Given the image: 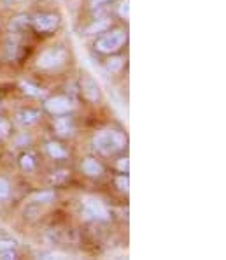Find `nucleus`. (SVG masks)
<instances>
[{
	"instance_id": "nucleus-1",
	"label": "nucleus",
	"mask_w": 226,
	"mask_h": 260,
	"mask_svg": "<svg viewBox=\"0 0 226 260\" xmlns=\"http://www.w3.org/2000/svg\"><path fill=\"white\" fill-rule=\"evenodd\" d=\"M126 144H128V139H126L125 132L116 128H102L95 132V136L91 137L93 150L103 156L123 153L126 150Z\"/></svg>"
},
{
	"instance_id": "nucleus-2",
	"label": "nucleus",
	"mask_w": 226,
	"mask_h": 260,
	"mask_svg": "<svg viewBox=\"0 0 226 260\" xmlns=\"http://www.w3.org/2000/svg\"><path fill=\"white\" fill-rule=\"evenodd\" d=\"M68 60H70V51H68L67 46L56 44V46H51V48L44 49V51L37 56L35 67L44 72H55V71L63 69L65 65L68 63Z\"/></svg>"
},
{
	"instance_id": "nucleus-3",
	"label": "nucleus",
	"mask_w": 226,
	"mask_h": 260,
	"mask_svg": "<svg viewBox=\"0 0 226 260\" xmlns=\"http://www.w3.org/2000/svg\"><path fill=\"white\" fill-rule=\"evenodd\" d=\"M126 41H128V32H126V28H121V26L112 28V26H110L109 30L102 32V36L97 37L93 48H95V51L100 53V55H107V56L116 55V53L121 51V48L126 44Z\"/></svg>"
},
{
	"instance_id": "nucleus-4",
	"label": "nucleus",
	"mask_w": 226,
	"mask_h": 260,
	"mask_svg": "<svg viewBox=\"0 0 226 260\" xmlns=\"http://www.w3.org/2000/svg\"><path fill=\"white\" fill-rule=\"evenodd\" d=\"M30 25L37 34H51L60 28L62 16L56 13H37L30 18Z\"/></svg>"
},
{
	"instance_id": "nucleus-5",
	"label": "nucleus",
	"mask_w": 226,
	"mask_h": 260,
	"mask_svg": "<svg viewBox=\"0 0 226 260\" xmlns=\"http://www.w3.org/2000/svg\"><path fill=\"white\" fill-rule=\"evenodd\" d=\"M83 216H86L88 220H93V221H105L110 220V213L107 209V206L103 204L100 199H95V197H88L83 201Z\"/></svg>"
},
{
	"instance_id": "nucleus-6",
	"label": "nucleus",
	"mask_w": 226,
	"mask_h": 260,
	"mask_svg": "<svg viewBox=\"0 0 226 260\" xmlns=\"http://www.w3.org/2000/svg\"><path fill=\"white\" fill-rule=\"evenodd\" d=\"M76 108V102L68 95H51L44 101V111L49 113L51 116H58V114H68Z\"/></svg>"
},
{
	"instance_id": "nucleus-7",
	"label": "nucleus",
	"mask_w": 226,
	"mask_h": 260,
	"mask_svg": "<svg viewBox=\"0 0 226 260\" xmlns=\"http://www.w3.org/2000/svg\"><path fill=\"white\" fill-rule=\"evenodd\" d=\"M51 127H53L55 136L60 137V139H68V137H72L76 134V121H74V118L70 116V113L55 116L53 118Z\"/></svg>"
},
{
	"instance_id": "nucleus-8",
	"label": "nucleus",
	"mask_w": 226,
	"mask_h": 260,
	"mask_svg": "<svg viewBox=\"0 0 226 260\" xmlns=\"http://www.w3.org/2000/svg\"><path fill=\"white\" fill-rule=\"evenodd\" d=\"M81 93L91 104H98L102 101V90L98 86V83L91 78L90 74H83L81 76Z\"/></svg>"
},
{
	"instance_id": "nucleus-9",
	"label": "nucleus",
	"mask_w": 226,
	"mask_h": 260,
	"mask_svg": "<svg viewBox=\"0 0 226 260\" xmlns=\"http://www.w3.org/2000/svg\"><path fill=\"white\" fill-rule=\"evenodd\" d=\"M81 171L91 179H100L105 174V167H103V164L97 156H86V158H83Z\"/></svg>"
},
{
	"instance_id": "nucleus-10",
	"label": "nucleus",
	"mask_w": 226,
	"mask_h": 260,
	"mask_svg": "<svg viewBox=\"0 0 226 260\" xmlns=\"http://www.w3.org/2000/svg\"><path fill=\"white\" fill-rule=\"evenodd\" d=\"M44 151L48 153L49 158L56 160V162H63V160H67L68 156H70L68 150L63 146L62 141H58V139H49L48 143L44 144Z\"/></svg>"
},
{
	"instance_id": "nucleus-11",
	"label": "nucleus",
	"mask_w": 226,
	"mask_h": 260,
	"mask_svg": "<svg viewBox=\"0 0 226 260\" xmlns=\"http://www.w3.org/2000/svg\"><path fill=\"white\" fill-rule=\"evenodd\" d=\"M16 123L20 125V127H32V125H35L37 121H39L41 118V111L37 109H21L16 113Z\"/></svg>"
},
{
	"instance_id": "nucleus-12",
	"label": "nucleus",
	"mask_w": 226,
	"mask_h": 260,
	"mask_svg": "<svg viewBox=\"0 0 226 260\" xmlns=\"http://www.w3.org/2000/svg\"><path fill=\"white\" fill-rule=\"evenodd\" d=\"M112 26V20L109 16H100L97 20H93L90 25L84 28V36H97V34H102L105 30H109Z\"/></svg>"
},
{
	"instance_id": "nucleus-13",
	"label": "nucleus",
	"mask_w": 226,
	"mask_h": 260,
	"mask_svg": "<svg viewBox=\"0 0 226 260\" xmlns=\"http://www.w3.org/2000/svg\"><path fill=\"white\" fill-rule=\"evenodd\" d=\"M18 164H20V167L25 173H33L37 167V158L35 155H33L32 151H23L20 155V160H18Z\"/></svg>"
},
{
	"instance_id": "nucleus-14",
	"label": "nucleus",
	"mask_w": 226,
	"mask_h": 260,
	"mask_svg": "<svg viewBox=\"0 0 226 260\" xmlns=\"http://www.w3.org/2000/svg\"><path fill=\"white\" fill-rule=\"evenodd\" d=\"M56 199V193L55 190H41V192H33L32 195L28 197L30 202L33 204H49Z\"/></svg>"
},
{
	"instance_id": "nucleus-15",
	"label": "nucleus",
	"mask_w": 226,
	"mask_h": 260,
	"mask_svg": "<svg viewBox=\"0 0 226 260\" xmlns=\"http://www.w3.org/2000/svg\"><path fill=\"white\" fill-rule=\"evenodd\" d=\"M123 65H125V58H123V56L109 55V60L105 62V71L110 72V74H118V72L123 69Z\"/></svg>"
},
{
	"instance_id": "nucleus-16",
	"label": "nucleus",
	"mask_w": 226,
	"mask_h": 260,
	"mask_svg": "<svg viewBox=\"0 0 226 260\" xmlns=\"http://www.w3.org/2000/svg\"><path fill=\"white\" fill-rule=\"evenodd\" d=\"M20 88H21V91L26 95V97H41V93H42L41 88L37 85H33V83H30V81H21Z\"/></svg>"
},
{
	"instance_id": "nucleus-17",
	"label": "nucleus",
	"mask_w": 226,
	"mask_h": 260,
	"mask_svg": "<svg viewBox=\"0 0 226 260\" xmlns=\"http://www.w3.org/2000/svg\"><path fill=\"white\" fill-rule=\"evenodd\" d=\"M114 185H116V188L120 190V192L123 193H128V188H130V179H128V174L125 173H120L114 178Z\"/></svg>"
},
{
	"instance_id": "nucleus-18",
	"label": "nucleus",
	"mask_w": 226,
	"mask_h": 260,
	"mask_svg": "<svg viewBox=\"0 0 226 260\" xmlns=\"http://www.w3.org/2000/svg\"><path fill=\"white\" fill-rule=\"evenodd\" d=\"M13 134V123L6 116L0 114V139H7Z\"/></svg>"
},
{
	"instance_id": "nucleus-19",
	"label": "nucleus",
	"mask_w": 226,
	"mask_h": 260,
	"mask_svg": "<svg viewBox=\"0 0 226 260\" xmlns=\"http://www.w3.org/2000/svg\"><path fill=\"white\" fill-rule=\"evenodd\" d=\"M11 195V183L7 178L0 176V201H7Z\"/></svg>"
},
{
	"instance_id": "nucleus-20",
	"label": "nucleus",
	"mask_w": 226,
	"mask_h": 260,
	"mask_svg": "<svg viewBox=\"0 0 226 260\" xmlns=\"http://www.w3.org/2000/svg\"><path fill=\"white\" fill-rule=\"evenodd\" d=\"M30 25V18L28 16H18V18H14L13 21H11V30H23V28H26V26Z\"/></svg>"
},
{
	"instance_id": "nucleus-21",
	"label": "nucleus",
	"mask_w": 226,
	"mask_h": 260,
	"mask_svg": "<svg viewBox=\"0 0 226 260\" xmlns=\"http://www.w3.org/2000/svg\"><path fill=\"white\" fill-rule=\"evenodd\" d=\"M30 143H32V136H30L28 132H21V134H18V136L14 137V144H16V146H20V148L28 146Z\"/></svg>"
},
{
	"instance_id": "nucleus-22",
	"label": "nucleus",
	"mask_w": 226,
	"mask_h": 260,
	"mask_svg": "<svg viewBox=\"0 0 226 260\" xmlns=\"http://www.w3.org/2000/svg\"><path fill=\"white\" fill-rule=\"evenodd\" d=\"M116 167H118V171L120 173H125V174H128V171H130V160H128V156H120V158L116 160Z\"/></svg>"
},
{
	"instance_id": "nucleus-23",
	"label": "nucleus",
	"mask_w": 226,
	"mask_h": 260,
	"mask_svg": "<svg viewBox=\"0 0 226 260\" xmlns=\"http://www.w3.org/2000/svg\"><path fill=\"white\" fill-rule=\"evenodd\" d=\"M128 0H121L120 7H118V14H120L121 20H128L130 18V6H128Z\"/></svg>"
},
{
	"instance_id": "nucleus-24",
	"label": "nucleus",
	"mask_w": 226,
	"mask_h": 260,
	"mask_svg": "<svg viewBox=\"0 0 226 260\" xmlns=\"http://www.w3.org/2000/svg\"><path fill=\"white\" fill-rule=\"evenodd\" d=\"M55 174V173H53ZM70 178V173H68V171H58V173H56L55 176H53V183H55V185H60V183H63V181H67V179Z\"/></svg>"
},
{
	"instance_id": "nucleus-25",
	"label": "nucleus",
	"mask_w": 226,
	"mask_h": 260,
	"mask_svg": "<svg viewBox=\"0 0 226 260\" xmlns=\"http://www.w3.org/2000/svg\"><path fill=\"white\" fill-rule=\"evenodd\" d=\"M18 243L13 238H0V251L2 250H9V248H16Z\"/></svg>"
},
{
	"instance_id": "nucleus-26",
	"label": "nucleus",
	"mask_w": 226,
	"mask_h": 260,
	"mask_svg": "<svg viewBox=\"0 0 226 260\" xmlns=\"http://www.w3.org/2000/svg\"><path fill=\"white\" fill-rule=\"evenodd\" d=\"M14 258H18L16 248H9V250L0 251V260H14Z\"/></svg>"
},
{
	"instance_id": "nucleus-27",
	"label": "nucleus",
	"mask_w": 226,
	"mask_h": 260,
	"mask_svg": "<svg viewBox=\"0 0 226 260\" xmlns=\"http://www.w3.org/2000/svg\"><path fill=\"white\" fill-rule=\"evenodd\" d=\"M112 2V0H90V6L91 7H97V6H105V4Z\"/></svg>"
},
{
	"instance_id": "nucleus-28",
	"label": "nucleus",
	"mask_w": 226,
	"mask_h": 260,
	"mask_svg": "<svg viewBox=\"0 0 226 260\" xmlns=\"http://www.w3.org/2000/svg\"><path fill=\"white\" fill-rule=\"evenodd\" d=\"M6 2H16V0H6Z\"/></svg>"
}]
</instances>
